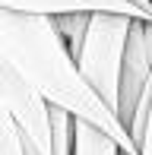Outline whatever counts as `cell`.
I'll return each instance as SVG.
<instances>
[{
    "label": "cell",
    "instance_id": "8",
    "mask_svg": "<svg viewBox=\"0 0 152 155\" xmlns=\"http://www.w3.org/2000/svg\"><path fill=\"white\" fill-rule=\"evenodd\" d=\"M73 120L60 104H51V155H73Z\"/></svg>",
    "mask_w": 152,
    "mask_h": 155
},
{
    "label": "cell",
    "instance_id": "2",
    "mask_svg": "<svg viewBox=\"0 0 152 155\" xmlns=\"http://www.w3.org/2000/svg\"><path fill=\"white\" fill-rule=\"evenodd\" d=\"M130 19L133 16H127V13H108V10L92 13L82 48L76 54V67H79L82 79L105 98V104L114 114H117V79H121V60H124Z\"/></svg>",
    "mask_w": 152,
    "mask_h": 155
},
{
    "label": "cell",
    "instance_id": "12",
    "mask_svg": "<svg viewBox=\"0 0 152 155\" xmlns=\"http://www.w3.org/2000/svg\"><path fill=\"white\" fill-rule=\"evenodd\" d=\"M22 152H25V155H38L35 149H29V146H22Z\"/></svg>",
    "mask_w": 152,
    "mask_h": 155
},
{
    "label": "cell",
    "instance_id": "9",
    "mask_svg": "<svg viewBox=\"0 0 152 155\" xmlns=\"http://www.w3.org/2000/svg\"><path fill=\"white\" fill-rule=\"evenodd\" d=\"M0 155H25L22 152V133H19L16 120H13L10 108L3 104V95H0Z\"/></svg>",
    "mask_w": 152,
    "mask_h": 155
},
{
    "label": "cell",
    "instance_id": "11",
    "mask_svg": "<svg viewBox=\"0 0 152 155\" xmlns=\"http://www.w3.org/2000/svg\"><path fill=\"white\" fill-rule=\"evenodd\" d=\"M127 3H133V6H140L143 13H146V16L152 19V0H127Z\"/></svg>",
    "mask_w": 152,
    "mask_h": 155
},
{
    "label": "cell",
    "instance_id": "5",
    "mask_svg": "<svg viewBox=\"0 0 152 155\" xmlns=\"http://www.w3.org/2000/svg\"><path fill=\"white\" fill-rule=\"evenodd\" d=\"M0 6L6 10H19V13H67V10H86V13H98V10H108V13H127V16H140V19H149L140 6L127 3V0H0Z\"/></svg>",
    "mask_w": 152,
    "mask_h": 155
},
{
    "label": "cell",
    "instance_id": "1",
    "mask_svg": "<svg viewBox=\"0 0 152 155\" xmlns=\"http://www.w3.org/2000/svg\"><path fill=\"white\" fill-rule=\"evenodd\" d=\"M0 57L19 76H25L51 104H60L73 117L101 127L108 136L121 143L127 155H136L130 130L105 104V98L82 79L76 57L54 25V16L0 6Z\"/></svg>",
    "mask_w": 152,
    "mask_h": 155
},
{
    "label": "cell",
    "instance_id": "4",
    "mask_svg": "<svg viewBox=\"0 0 152 155\" xmlns=\"http://www.w3.org/2000/svg\"><path fill=\"white\" fill-rule=\"evenodd\" d=\"M146 86H152V19L133 16L127 45H124L121 79H117V117L127 130H130L133 108Z\"/></svg>",
    "mask_w": 152,
    "mask_h": 155
},
{
    "label": "cell",
    "instance_id": "6",
    "mask_svg": "<svg viewBox=\"0 0 152 155\" xmlns=\"http://www.w3.org/2000/svg\"><path fill=\"white\" fill-rule=\"evenodd\" d=\"M73 155H124L121 143L89 120H73Z\"/></svg>",
    "mask_w": 152,
    "mask_h": 155
},
{
    "label": "cell",
    "instance_id": "7",
    "mask_svg": "<svg viewBox=\"0 0 152 155\" xmlns=\"http://www.w3.org/2000/svg\"><path fill=\"white\" fill-rule=\"evenodd\" d=\"M89 19H92V13H86V10L54 13V25H57L60 38L67 41V48H70L73 57L79 54V48H82V38H86V29H89Z\"/></svg>",
    "mask_w": 152,
    "mask_h": 155
},
{
    "label": "cell",
    "instance_id": "3",
    "mask_svg": "<svg viewBox=\"0 0 152 155\" xmlns=\"http://www.w3.org/2000/svg\"><path fill=\"white\" fill-rule=\"evenodd\" d=\"M0 95L22 133V146L51 155V101L0 57Z\"/></svg>",
    "mask_w": 152,
    "mask_h": 155
},
{
    "label": "cell",
    "instance_id": "10",
    "mask_svg": "<svg viewBox=\"0 0 152 155\" xmlns=\"http://www.w3.org/2000/svg\"><path fill=\"white\" fill-rule=\"evenodd\" d=\"M136 155H152V104H149L146 124H143V133L136 139Z\"/></svg>",
    "mask_w": 152,
    "mask_h": 155
}]
</instances>
